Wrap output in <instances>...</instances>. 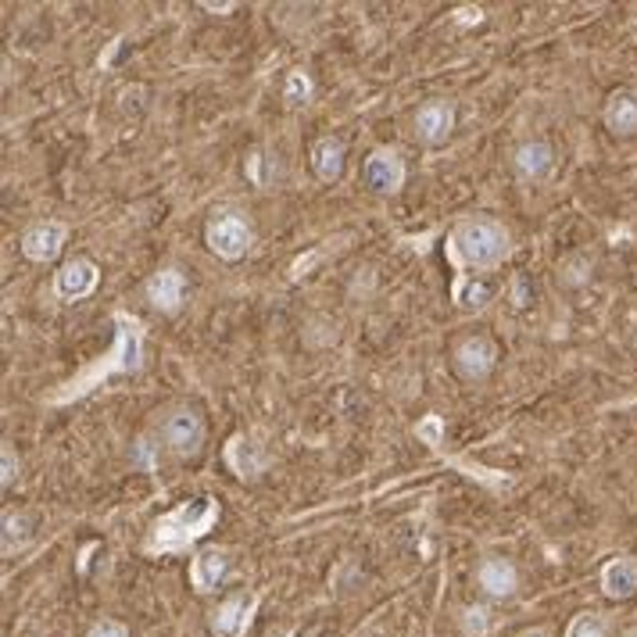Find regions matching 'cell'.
<instances>
[{
  "instance_id": "6da1fadb",
  "label": "cell",
  "mask_w": 637,
  "mask_h": 637,
  "mask_svg": "<svg viewBox=\"0 0 637 637\" xmlns=\"http://www.w3.org/2000/svg\"><path fill=\"white\" fill-rule=\"evenodd\" d=\"M215 519H219V502H212V498H194V502L179 505L154 523L147 552H179V548H187L197 537L208 534Z\"/></svg>"
},
{
  "instance_id": "7a4b0ae2",
  "label": "cell",
  "mask_w": 637,
  "mask_h": 637,
  "mask_svg": "<svg viewBox=\"0 0 637 637\" xmlns=\"http://www.w3.org/2000/svg\"><path fill=\"white\" fill-rule=\"evenodd\" d=\"M451 255L462 265H473V269L498 265L509 255V233L491 219H466L451 233Z\"/></svg>"
},
{
  "instance_id": "3957f363",
  "label": "cell",
  "mask_w": 637,
  "mask_h": 637,
  "mask_svg": "<svg viewBox=\"0 0 637 637\" xmlns=\"http://www.w3.org/2000/svg\"><path fill=\"white\" fill-rule=\"evenodd\" d=\"M162 437L176 459H194L204 444V423L194 408H172L162 423Z\"/></svg>"
},
{
  "instance_id": "277c9868",
  "label": "cell",
  "mask_w": 637,
  "mask_h": 637,
  "mask_svg": "<svg viewBox=\"0 0 637 637\" xmlns=\"http://www.w3.org/2000/svg\"><path fill=\"white\" fill-rule=\"evenodd\" d=\"M208 247H212V255L226 258V262H237V258L247 255V247H251V226H247L240 215H219V219L208 222Z\"/></svg>"
},
{
  "instance_id": "5b68a950",
  "label": "cell",
  "mask_w": 637,
  "mask_h": 637,
  "mask_svg": "<svg viewBox=\"0 0 637 637\" xmlns=\"http://www.w3.org/2000/svg\"><path fill=\"white\" fill-rule=\"evenodd\" d=\"M255 609H258V595H230L212 612V634L215 637H244L247 627H251Z\"/></svg>"
},
{
  "instance_id": "8992f818",
  "label": "cell",
  "mask_w": 637,
  "mask_h": 637,
  "mask_svg": "<svg viewBox=\"0 0 637 637\" xmlns=\"http://www.w3.org/2000/svg\"><path fill=\"white\" fill-rule=\"evenodd\" d=\"M97 287V265L90 258H72L54 276V294L61 301H83L86 294H94Z\"/></svg>"
},
{
  "instance_id": "52a82bcc",
  "label": "cell",
  "mask_w": 637,
  "mask_h": 637,
  "mask_svg": "<svg viewBox=\"0 0 637 637\" xmlns=\"http://www.w3.org/2000/svg\"><path fill=\"white\" fill-rule=\"evenodd\" d=\"M405 183V162L391 147H380L366 158V187L376 194H394Z\"/></svg>"
},
{
  "instance_id": "ba28073f",
  "label": "cell",
  "mask_w": 637,
  "mask_h": 637,
  "mask_svg": "<svg viewBox=\"0 0 637 637\" xmlns=\"http://www.w3.org/2000/svg\"><path fill=\"white\" fill-rule=\"evenodd\" d=\"M494 362H498V348H494L491 337H469L455 351V366L466 380H484L494 369Z\"/></svg>"
},
{
  "instance_id": "9c48e42d",
  "label": "cell",
  "mask_w": 637,
  "mask_h": 637,
  "mask_svg": "<svg viewBox=\"0 0 637 637\" xmlns=\"http://www.w3.org/2000/svg\"><path fill=\"white\" fill-rule=\"evenodd\" d=\"M455 129V104L451 101H426L416 111V133L426 144H444Z\"/></svg>"
},
{
  "instance_id": "30bf717a",
  "label": "cell",
  "mask_w": 637,
  "mask_h": 637,
  "mask_svg": "<svg viewBox=\"0 0 637 637\" xmlns=\"http://www.w3.org/2000/svg\"><path fill=\"white\" fill-rule=\"evenodd\" d=\"M65 237L68 230L61 222H40L22 237V251H26L29 262H54L61 255V247H65Z\"/></svg>"
},
{
  "instance_id": "8fae6325",
  "label": "cell",
  "mask_w": 637,
  "mask_h": 637,
  "mask_svg": "<svg viewBox=\"0 0 637 637\" xmlns=\"http://www.w3.org/2000/svg\"><path fill=\"white\" fill-rule=\"evenodd\" d=\"M226 577H230V555L219 552V548L197 552L194 562H190V584H194V591H201V595L215 591Z\"/></svg>"
},
{
  "instance_id": "7c38bea8",
  "label": "cell",
  "mask_w": 637,
  "mask_h": 637,
  "mask_svg": "<svg viewBox=\"0 0 637 637\" xmlns=\"http://www.w3.org/2000/svg\"><path fill=\"white\" fill-rule=\"evenodd\" d=\"M476 580L491 598H509L519 587V573L509 559H484L476 570Z\"/></svg>"
},
{
  "instance_id": "4fadbf2b",
  "label": "cell",
  "mask_w": 637,
  "mask_h": 637,
  "mask_svg": "<svg viewBox=\"0 0 637 637\" xmlns=\"http://www.w3.org/2000/svg\"><path fill=\"white\" fill-rule=\"evenodd\" d=\"M147 301H151L158 312H176L179 301H183V276L176 269L154 272L147 280Z\"/></svg>"
},
{
  "instance_id": "5bb4252c",
  "label": "cell",
  "mask_w": 637,
  "mask_h": 637,
  "mask_svg": "<svg viewBox=\"0 0 637 637\" xmlns=\"http://www.w3.org/2000/svg\"><path fill=\"white\" fill-rule=\"evenodd\" d=\"M602 591L616 602L637 595V559H612L602 570Z\"/></svg>"
},
{
  "instance_id": "9a60e30c",
  "label": "cell",
  "mask_w": 637,
  "mask_h": 637,
  "mask_svg": "<svg viewBox=\"0 0 637 637\" xmlns=\"http://www.w3.org/2000/svg\"><path fill=\"white\" fill-rule=\"evenodd\" d=\"M555 165V151L544 140H530L516 151V172L523 179H544Z\"/></svg>"
},
{
  "instance_id": "2e32d148",
  "label": "cell",
  "mask_w": 637,
  "mask_h": 637,
  "mask_svg": "<svg viewBox=\"0 0 637 637\" xmlns=\"http://www.w3.org/2000/svg\"><path fill=\"white\" fill-rule=\"evenodd\" d=\"M605 126L620 136L637 133V94H630V90L612 94L609 104H605Z\"/></svg>"
},
{
  "instance_id": "e0dca14e",
  "label": "cell",
  "mask_w": 637,
  "mask_h": 637,
  "mask_svg": "<svg viewBox=\"0 0 637 637\" xmlns=\"http://www.w3.org/2000/svg\"><path fill=\"white\" fill-rule=\"evenodd\" d=\"M312 165H315V176L323 179V183L340 179V172H344V144H340L337 136H323V140L315 144Z\"/></svg>"
},
{
  "instance_id": "ac0fdd59",
  "label": "cell",
  "mask_w": 637,
  "mask_h": 637,
  "mask_svg": "<svg viewBox=\"0 0 637 637\" xmlns=\"http://www.w3.org/2000/svg\"><path fill=\"white\" fill-rule=\"evenodd\" d=\"M226 459H230V466L237 469V476H247V480H255V476L265 469L262 448H258V444H251V441H244V437H233L230 451H226Z\"/></svg>"
},
{
  "instance_id": "d6986e66",
  "label": "cell",
  "mask_w": 637,
  "mask_h": 637,
  "mask_svg": "<svg viewBox=\"0 0 637 637\" xmlns=\"http://www.w3.org/2000/svg\"><path fill=\"white\" fill-rule=\"evenodd\" d=\"M491 298H494V287H491V283H484V280H469V276H459V283H455V301H459V308H466V312L484 308Z\"/></svg>"
},
{
  "instance_id": "ffe728a7",
  "label": "cell",
  "mask_w": 637,
  "mask_h": 637,
  "mask_svg": "<svg viewBox=\"0 0 637 637\" xmlns=\"http://www.w3.org/2000/svg\"><path fill=\"white\" fill-rule=\"evenodd\" d=\"M29 541V516L22 512H8L4 516V552H15Z\"/></svg>"
},
{
  "instance_id": "44dd1931",
  "label": "cell",
  "mask_w": 637,
  "mask_h": 637,
  "mask_svg": "<svg viewBox=\"0 0 637 637\" xmlns=\"http://www.w3.org/2000/svg\"><path fill=\"white\" fill-rule=\"evenodd\" d=\"M566 637H609V623L598 612H580V616H573Z\"/></svg>"
},
{
  "instance_id": "7402d4cb",
  "label": "cell",
  "mask_w": 637,
  "mask_h": 637,
  "mask_svg": "<svg viewBox=\"0 0 637 637\" xmlns=\"http://www.w3.org/2000/svg\"><path fill=\"white\" fill-rule=\"evenodd\" d=\"M308 97H312V79H308L305 72H290L287 86H283V101L287 104H308Z\"/></svg>"
},
{
  "instance_id": "603a6c76",
  "label": "cell",
  "mask_w": 637,
  "mask_h": 637,
  "mask_svg": "<svg viewBox=\"0 0 637 637\" xmlns=\"http://www.w3.org/2000/svg\"><path fill=\"white\" fill-rule=\"evenodd\" d=\"M462 630L473 637H484L491 630V616H487L484 605H473V609H462Z\"/></svg>"
},
{
  "instance_id": "cb8c5ba5",
  "label": "cell",
  "mask_w": 637,
  "mask_h": 637,
  "mask_svg": "<svg viewBox=\"0 0 637 637\" xmlns=\"http://www.w3.org/2000/svg\"><path fill=\"white\" fill-rule=\"evenodd\" d=\"M0 459H4V476H0V484L11 487V480L18 476V459H15V451H11V444L0 448Z\"/></svg>"
},
{
  "instance_id": "d4e9b609",
  "label": "cell",
  "mask_w": 637,
  "mask_h": 637,
  "mask_svg": "<svg viewBox=\"0 0 637 637\" xmlns=\"http://www.w3.org/2000/svg\"><path fill=\"white\" fill-rule=\"evenodd\" d=\"M86 637H129V630L122 627V623H115V620H101L97 627H90V634Z\"/></svg>"
},
{
  "instance_id": "484cf974",
  "label": "cell",
  "mask_w": 637,
  "mask_h": 637,
  "mask_svg": "<svg viewBox=\"0 0 637 637\" xmlns=\"http://www.w3.org/2000/svg\"><path fill=\"white\" fill-rule=\"evenodd\" d=\"M523 637H548V630H530V634H523Z\"/></svg>"
},
{
  "instance_id": "4316f807",
  "label": "cell",
  "mask_w": 637,
  "mask_h": 637,
  "mask_svg": "<svg viewBox=\"0 0 637 637\" xmlns=\"http://www.w3.org/2000/svg\"><path fill=\"white\" fill-rule=\"evenodd\" d=\"M627 637H637V630H627Z\"/></svg>"
}]
</instances>
